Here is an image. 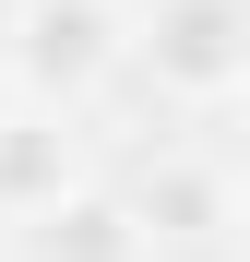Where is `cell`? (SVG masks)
<instances>
[{
    "instance_id": "obj_1",
    "label": "cell",
    "mask_w": 250,
    "mask_h": 262,
    "mask_svg": "<svg viewBox=\"0 0 250 262\" xmlns=\"http://www.w3.org/2000/svg\"><path fill=\"white\" fill-rule=\"evenodd\" d=\"M131 36H143V24L119 12V0H12L0 60L24 72V96H36V107H60V119H72L119 60H131Z\"/></svg>"
},
{
    "instance_id": "obj_2",
    "label": "cell",
    "mask_w": 250,
    "mask_h": 262,
    "mask_svg": "<svg viewBox=\"0 0 250 262\" xmlns=\"http://www.w3.org/2000/svg\"><path fill=\"white\" fill-rule=\"evenodd\" d=\"M131 60L167 96H250V0H155Z\"/></svg>"
},
{
    "instance_id": "obj_3",
    "label": "cell",
    "mask_w": 250,
    "mask_h": 262,
    "mask_svg": "<svg viewBox=\"0 0 250 262\" xmlns=\"http://www.w3.org/2000/svg\"><path fill=\"white\" fill-rule=\"evenodd\" d=\"M72 191H96L83 179V143L60 131V107H24L12 131H0V214H36V227H48Z\"/></svg>"
},
{
    "instance_id": "obj_4",
    "label": "cell",
    "mask_w": 250,
    "mask_h": 262,
    "mask_svg": "<svg viewBox=\"0 0 250 262\" xmlns=\"http://www.w3.org/2000/svg\"><path fill=\"white\" fill-rule=\"evenodd\" d=\"M36 250H48V262H143L155 238H143L131 191H72L48 227H36Z\"/></svg>"
},
{
    "instance_id": "obj_5",
    "label": "cell",
    "mask_w": 250,
    "mask_h": 262,
    "mask_svg": "<svg viewBox=\"0 0 250 262\" xmlns=\"http://www.w3.org/2000/svg\"><path fill=\"white\" fill-rule=\"evenodd\" d=\"M131 214H143V238H215L226 227V191L202 179V167H155V179L131 191Z\"/></svg>"
},
{
    "instance_id": "obj_6",
    "label": "cell",
    "mask_w": 250,
    "mask_h": 262,
    "mask_svg": "<svg viewBox=\"0 0 250 262\" xmlns=\"http://www.w3.org/2000/svg\"><path fill=\"white\" fill-rule=\"evenodd\" d=\"M24 107H36V96H24V72H12V60H0V131H12Z\"/></svg>"
},
{
    "instance_id": "obj_7",
    "label": "cell",
    "mask_w": 250,
    "mask_h": 262,
    "mask_svg": "<svg viewBox=\"0 0 250 262\" xmlns=\"http://www.w3.org/2000/svg\"><path fill=\"white\" fill-rule=\"evenodd\" d=\"M238 262H250V250H238Z\"/></svg>"
}]
</instances>
